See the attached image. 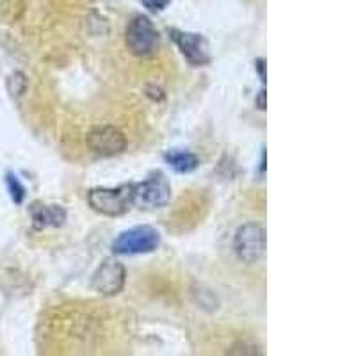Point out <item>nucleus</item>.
I'll list each match as a JSON object with an SVG mask.
<instances>
[{
    "instance_id": "nucleus-1",
    "label": "nucleus",
    "mask_w": 356,
    "mask_h": 356,
    "mask_svg": "<svg viewBox=\"0 0 356 356\" xmlns=\"http://www.w3.org/2000/svg\"><path fill=\"white\" fill-rule=\"evenodd\" d=\"M88 203L95 212L109 218L123 216L134 205V184L118 187H97L88 193Z\"/></svg>"
},
{
    "instance_id": "nucleus-2",
    "label": "nucleus",
    "mask_w": 356,
    "mask_h": 356,
    "mask_svg": "<svg viewBox=\"0 0 356 356\" xmlns=\"http://www.w3.org/2000/svg\"><path fill=\"white\" fill-rule=\"evenodd\" d=\"M125 43L132 56L148 57L159 50L161 36L150 18L145 15H136L127 25Z\"/></svg>"
},
{
    "instance_id": "nucleus-3",
    "label": "nucleus",
    "mask_w": 356,
    "mask_h": 356,
    "mask_svg": "<svg viewBox=\"0 0 356 356\" xmlns=\"http://www.w3.org/2000/svg\"><path fill=\"white\" fill-rule=\"evenodd\" d=\"M161 246V234L154 227L143 225L122 232L113 241L114 255H148Z\"/></svg>"
},
{
    "instance_id": "nucleus-4",
    "label": "nucleus",
    "mask_w": 356,
    "mask_h": 356,
    "mask_svg": "<svg viewBox=\"0 0 356 356\" xmlns=\"http://www.w3.org/2000/svg\"><path fill=\"white\" fill-rule=\"evenodd\" d=\"M266 228L257 222H246L235 232L234 251L244 264H257L266 255Z\"/></svg>"
},
{
    "instance_id": "nucleus-5",
    "label": "nucleus",
    "mask_w": 356,
    "mask_h": 356,
    "mask_svg": "<svg viewBox=\"0 0 356 356\" xmlns=\"http://www.w3.org/2000/svg\"><path fill=\"white\" fill-rule=\"evenodd\" d=\"M171 202V186L162 173L152 175L143 182L134 184V205L139 209H162Z\"/></svg>"
},
{
    "instance_id": "nucleus-6",
    "label": "nucleus",
    "mask_w": 356,
    "mask_h": 356,
    "mask_svg": "<svg viewBox=\"0 0 356 356\" xmlns=\"http://www.w3.org/2000/svg\"><path fill=\"white\" fill-rule=\"evenodd\" d=\"M125 267L120 260L113 259H104V262L98 266L95 275L91 276V291H95L100 296H116L123 291L125 287Z\"/></svg>"
},
{
    "instance_id": "nucleus-7",
    "label": "nucleus",
    "mask_w": 356,
    "mask_h": 356,
    "mask_svg": "<svg viewBox=\"0 0 356 356\" xmlns=\"http://www.w3.org/2000/svg\"><path fill=\"white\" fill-rule=\"evenodd\" d=\"M86 145L98 157H114L125 152L127 138L116 127H97L86 136Z\"/></svg>"
},
{
    "instance_id": "nucleus-8",
    "label": "nucleus",
    "mask_w": 356,
    "mask_h": 356,
    "mask_svg": "<svg viewBox=\"0 0 356 356\" xmlns=\"http://www.w3.org/2000/svg\"><path fill=\"white\" fill-rule=\"evenodd\" d=\"M173 34V40L177 47L180 49L182 56L186 57L187 63L193 66H207L212 61L209 43L202 34L186 33V31H170Z\"/></svg>"
},
{
    "instance_id": "nucleus-9",
    "label": "nucleus",
    "mask_w": 356,
    "mask_h": 356,
    "mask_svg": "<svg viewBox=\"0 0 356 356\" xmlns=\"http://www.w3.org/2000/svg\"><path fill=\"white\" fill-rule=\"evenodd\" d=\"M31 218H33V227L36 230L43 228H59L66 221V211L61 205H43V203H33L31 205Z\"/></svg>"
},
{
    "instance_id": "nucleus-10",
    "label": "nucleus",
    "mask_w": 356,
    "mask_h": 356,
    "mask_svg": "<svg viewBox=\"0 0 356 356\" xmlns=\"http://www.w3.org/2000/svg\"><path fill=\"white\" fill-rule=\"evenodd\" d=\"M164 161H166V164L171 170H175L177 173L182 175L193 173V171L200 166L198 155H195L193 152L187 150H178V148L166 152V154H164Z\"/></svg>"
},
{
    "instance_id": "nucleus-11",
    "label": "nucleus",
    "mask_w": 356,
    "mask_h": 356,
    "mask_svg": "<svg viewBox=\"0 0 356 356\" xmlns=\"http://www.w3.org/2000/svg\"><path fill=\"white\" fill-rule=\"evenodd\" d=\"M6 184H8L9 196H11L13 202L17 203V205H20V203L25 200V187L22 186V182L18 180L17 175L8 173V177H6Z\"/></svg>"
},
{
    "instance_id": "nucleus-12",
    "label": "nucleus",
    "mask_w": 356,
    "mask_h": 356,
    "mask_svg": "<svg viewBox=\"0 0 356 356\" xmlns=\"http://www.w3.org/2000/svg\"><path fill=\"white\" fill-rule=\"evenodd\" d=\"M25 88H27V79L22 72H15L9 75L8 79V91L11 93V97H22L25 93Z\"/></svg>"
},
{
    "instance_id": "nucleus-13",
    "label": "nucleus",
    "mask_w": 356,
    "mask_h": 356,
    "mask_svg": "<svg viewBox=\"0 0 356 356\" xmlns=\"http://www.w3.org/2000/svg\"><path fill=\"white\" fill-rule=\"evenodd\" d=\"M139 2H141V4L145 6L148 11L161 13V11H164L168 6H170L171 0H139Z\"/></svg>"
},
{
    "instance_id": "nucleus-14",
    "label": "nucleus",
    "mask_w": 356,
    "mask_h": 356,
    "mask_svg": "<svg viewBox=\"0 0 356 356\" xmlns=\"http://www.w3.org/2000/svg\"><path fill=\"white\" fill-rule=\"evenodd\" d=\"M255 68L259 70V73H260V81L266 84V79H267V75H266V59H262V57H260V59H257Z\"/></svg>"
},
{
    "instance_id": "nucleus-15",
    "label": "nucleus",
    "mask_w": 356,
    "mask_h": 356,
    "mask_svg": "<svg viewBox=\"0 0 356 356\" xmlns=\"http://www.w3.org/2000/svg\"><path fill=\"white\" fill-rule=\"evenodd\" d=\"M266 97H267V91H266V89H262V91H260V95H259V98H257V107H259L260 111H266V107H267Z\"/></svg>"
},
{
    "instance_id": "nucleus-16",
    "label": "nucleus",
    "mask_w": 356,
    "mask_h": 356,
    "mask_svg": "<svg viewBox=\"0 0 356 356\" xmlns=\"http://www.w3.org/2000/svg\"><path fill=\"white\" fill-rule=\"evenodd\" d=\"M266 164H267L266 152H262V164H260V170H262V173H264V171H266Z\"/></svg>"
}]
</instances>
